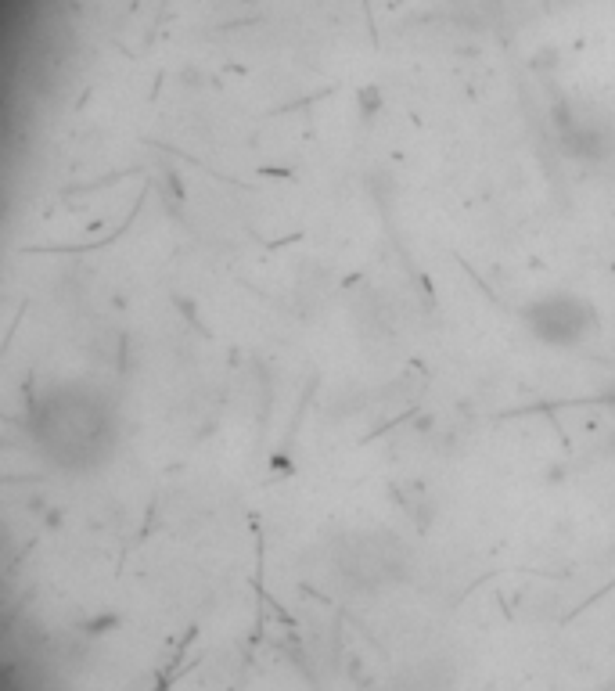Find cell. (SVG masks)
Wrapping results in <instances>:
<instances>
[{
  "instance_id": "cell-1",
  "label": "cell",
  "mask_w": 615,
  "mask_h": 691,
  "mask_svg": "<svg viewBox=\"0 0 615 691\" xmlns=\"http://www.w3.org/2000/svg\"><path fill=\"white\" fill-rule=\"evenodd\" d=\"M29 436L44 450L47 465L62 472H94L108 465L116 450L119 425H112V407L90 386H54L29 407Z\"/></svg>"
},
{
  "instance_id": "cell-2",
  "label": "cell",
  "mask_w": 615,
  "mask_h": 691,
  "mask_svg": "<svg viewBox=\"0 0 615 691\" xmlns=\"http://www.w3.org/2000/svg\"><path fill=\"white\" fill-rule=\"evenodd\" d=\"M522 324L551 350H576L598 328V310L576 292H547L522 310Z\"/></svg>"
}]
</instances>
